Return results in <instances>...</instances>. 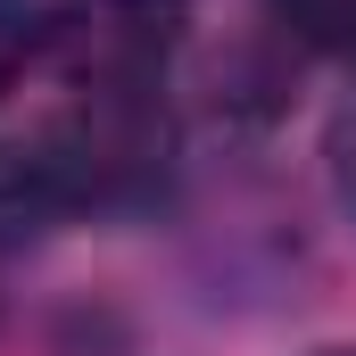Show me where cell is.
I'll use <instances>...</instances> for the list:
<instances>
[{"instance_id":"obj_1","label":"cell","mask_w":356,"mask_h":356,"mask_svg":"<svg viewBox=\"0 0 356 356\" xmlns=\"http://www.w3.org/2000/svg\"><path fill=\"white\" fill-rule=\"evenodd\" d=\"M182 0H75L42 25V58L75 99H158Z\"/></svg>"},{"instance_id":"obj_2","label":"cell","mask_w":356,"mask_h":356,"mask_svg":"<svg viewBox=\"0 0 356 356\" xmlns=\"http://www.w3.org/2000/svg\"><path fill=\"white\" fill-rule=\"evenodd\" d=\"M58 207H67V182L50 166V149L42 141H0V241L8 232H33Z\"/></svg>"},{"instance_id":"obj_3","label":"cell","mask_w":356,"mask_h":356,"mask_svg":"<svg viewBox=\"0 0 356 356\" xmlns=\"http://www.w3.org/2000/svg\"><path fill=\"white\" fill-rule=\"evenodd\" d=\"M266 17L290 42H307V50L356 58V0H266Z\"/></svg>"},{"instance_id":"obj_4","label":"cell","mask_w":356,"mask_h":356,"mask_svg":"<svg viewBox=\"0 0 356 356\" xmlns=\"http://www.w3.org/2000/svg\"><path fill=\"white\" fill-rule=\"evenodd\" d=\"M42 25H50V17H42L33 0H0V91L42 58Z\"/></svg>"},{"instance_id":"obj_5","label":"cell","mask_w":356,"mask_h":356,"mask_svg":"<svg viewBox=\"0 0 356 356\" xmlns=\"http://www.w3.org/2000/svg\"><path fill=\"white\" fill-rule=\"evenodd\" d=\"M332 158H340V182H348V199H356V108L340 116V133H332Z\"/></svg>"},{"instance_id":"obj_6","label":"cell","mask_w":356,"mask_h":356,"mask_svg":"<svg viewBox=\"0 0 356 356\" xmlns=\"http://www.w3.org/2000/svg\"><path fill=\"white\" fill-rule=\"evenodd\" d=\"M315 356H356V348H315Z\"/></svg>"}]
</instances>
